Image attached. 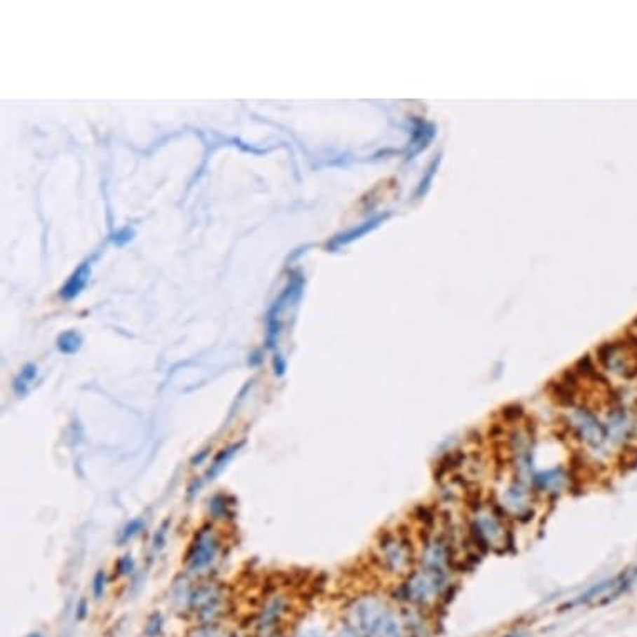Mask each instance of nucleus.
<instances>
[{"label":"nucleus","mask_w":637,"mask_h":637,"mask_svg":"<svg viewBox=\"0 0 637 637\" xmlns=\"http://www.w3.org/2000/svg\"><path fill=\"white\" fill-rule=\"evenodd\" d=\"M561 423L568 437L587 459L605 464L616 456L605 434L603 419L594 406L584 401L564 404Z\"/></svg>","instance_id":"obj_1"},{"label":"nucleus","mask_w":637,"mask_h":637,"mask_svg":"<svg viewBox=\"0 0 637 637\" xmlns=\"http://www.w3.org/2000/svg\"><path fill=\"white\" fill-rule=\"evenodd\" d=\"M345 626L359 637H407L402 609L377 594L355 597L345 610Z\"/></svg>","instance_id":"obj_2"},{"label":"nucleus","mask_w":637,"mask_h":637,"mask_svg":"<svg viewBox=\"0 0 637 637\" xmlns=\"http://www.w3.org/2000/svg\"><path fill=\"white\" fill-rule=\"evenodd\" d=\"M456 579L451 573H439L416 566L394 587L390 599L401 608H412L437 614L452 596Z\"/></svg>","instance_id":"obj_3"},{"label":"nucleus","mask_w":637,"mask_h":637,"mask_svg":"<svg viewBox=\"0 0 637 637\" xmlns=\"http://www.w3.org/2000/svg\"><path fill=\"white\" fill-rule=\"evenodd\" d=\"M511 519L492 499H476L465 512V530L476 547L495 554L506 552L512 544Z\"/></svg>","instance_id":"obj_4"},{"label":"nucleus","mask_w":637,"mask_h":637,"mask_svg":"<svg viewBox=\"0 0 637 637\" xmlns=\"http://www.w3.org/2000/svg\"><path fill=\"white\" fill-rule=\"evenodd\" d=\"M376 561L382 573L402 581L417 564V544L406 530H388L377 542Z\"/></svg>","instance_id":"obj_5"},{"label":"nucleus","mask_w":637,"mask_h":637,"mask_svg":"<svg viewBox=\"0 0 637 637\" xmlns=\"http://www.w3.org/2000/svg\"><path fill=\"white\" fill-rule=\"evenodd\" d=\"M535 494L529 482L522 481L511 472V477L500 481L495 487V494L492 500L502 509L504 514L511 521H527L530 519L535 511Z\"/></svg>","instance_id":"obj_6"},{"label":"nucleus","mask_w":637,"mask_h":637,"mask_svg":"<svg viewBox=\"0 0 637 637\" xmlns=\"http://www.w3.org/2000/svg\"><path fill=\"white\" fill-rule=\"evenodd\" d=\"M605 434L614 452H624L637 444V416L617 401H609L599 411Z\"/></svg>","instance_id":"obj_7"},{"label":"nucleus","mask_w":637,"mask_h":637,"mask_svg":"<svg viewBox=\"0 0 637 637\" xmlns=\"http://www.w3.org/2000/svg\"><path fill=\"white\" fill-rule=\"evenodd\" d=\"M629 344H621V342H610L597 350V360L604 372L629 379L632 376H637V357L632 354Z\"/></svg>","instance_id":"obj_8"},{"label":"nucleus","mask_w":637,"mask_h":637,"mask_svg":"<svg viewBox=\"0 0 637 637\" xmlns=\"http://www.w3.org/2000/svg\"><path fill=\"white\" fill-rule=\"evenodd\" d=\"M189 608L202 624H215V619L222 616L226 608L224 589L217 584H204L197 587L189 597Z\"/></svg>","instance_id":"obj_9"},{"label":"nucleus","mask_w":637,"mask_h":637,"mask_svg":"<svg viewBox=\"0 0 637 637\" xmlns=\"http://www.w3.org/2000/svg\"><path fill=\"white\" fill-rule=\"evenodd\" d=\"M219 547H221V542H219V537L215 535L212 527L205 526L200 530H197L186 556L189 573H202L205 568H209L219 554Z\"/></svg>","instance_id":"obj_10"},{"label":"nucleus","mask_w":637,"mask_h":637,"mask_svg":"<svg viewBox=\"0 0 637 637\" xmlns=\"http://www.w3.org/2000/svg\"><path fill=\"white\" fill-rule=\"evenodd\" d=\"M570 471L564 465H554L547 467L544 471H534L530 486L537 495H547V498H556V495L564 494L570 489Z\"/></svg>","instance_id":"obj_11"},{"label":"nucleus","mask_w":637,"mask_h":637,"mask_svg":"<svg viewBox=\"0 0 637 637\" xmlns=\"http://www.w3.org/2000/svg\"><path fill=\"white\" fill-rule=\"evenodd\" d=\"M401 608V605H399ZM404 622H406L407 637H434L436 636L437 614L425 612V610L401 608Z\"/></svg>","instance_id":"obj_12"},{"label":"nucleus","mask_w":637,"mask_h":637,"mask_svg":"<svg viewBox=\"0 0 637 637\" xmlns=\"http://www.w3.org/2000/svg\"><path fill=\"white\" fill-rule=\"evenodd\" d=\"M285 612V601L282 597H274V599L267 601V604L263 605L261 617L257 621L259 632H270L275 631V626L280 622Z\"/></svg>","instance_id":"obj_13"},{"label":"nucleus","mask_w":637,"mask_h":637,"mask_svg":"<svg viewBox=\"0 0 637 637\" xmlns=\"http://www.w3.org/2000/svg\"><path fill=\"white\" fill-rule=\"evenodd\" d=\"M89 278H90V266H89V262H83L82 266L78 267L76 272H74L72 278L65 282L62 291H60V297H62L64 301H74V299H76L78 294L83 291V287L87 285V280H89Z\"/></svg>","instance_id":"obj_14"},{"label":"nucleus","mask_w":637,"mask_h":637,"mask_svg":"<svg viewBox=\"0 0 637 637\" xmlns=\"http://www.w3.org/2000/svg\"><path fill=\"white\" fill-rule=\"evenodd\" d=\"M242 446H244V441L242 442H237V444H232V446L226 447V449H222L221 452H219V454L215 456V459L212 460V464H210V467H209V471H207V479H214L215 476H217V474L221 472L224 467H226L227 463H229V460L234 458L235 452H239V449Z\"/></svg>","instance_id":"obj_15"},{"label":"nucleus","mask_w":637,"mask_h":637,"mask_svg":"<svg viewBox=\"0 0 637 637\" xmlns=\"http://www.w3.org/2000/svg\"><path fill=\"white\" fill-rule=\"evenodd\" d=\"M82 336L77 331H65L59 336L57 339V349L60 350L62 354L72 355L78 352V349L82 347Z\"/></svg>","instance_id":"obj_16"},{"label":"nucleus","mask_w":637,"mask_h":637,"mask_svg":"<svg viewBox=\"0 0 637 637\" xmlns=\"http://www.w3.org/2000/svg\"><path fill=\"white\" fill-rule=\"evenodd\" d=\"M35 377H37V367H35L34 364H27V366H25L24 369H22L20 374L15 377V381H14V392H15L17 395H20V397H24V395H27V392H29V385L32 384Z\"/></svg>","instance_id":"obj_17"},{"label":"nucleus","mask_w":637,"mask_h":637,"mask_svg":"<svg viewBox=\"0 0 637 637\" xmlns=\"http://www.w3.org/2000/svg\"><path fill=\"white\" fill-rule=\"evenodd\" d=\"M187 637H232L229 632L222 627L215 626V624H202V626L196 627L189 632Z\"/></svg>","instance_id":"obj_18"},{"label":"nucleus","mask_w":637,"mask_h":637,"mask_svg":"<svg viewBox=\"0 0 637 637\" xmlns=\"http://www.w3.org/2000/svg\"><path fill=\"white\" fill-rule=\"evenodd\" d=\"M142 527H144V521L142 519L130 521L129 524H127L124 529H122L121 535H118V542H121V544L127 542V540H129L130 537H134L135 534H139L140 530H142Z\"/></svg>","instance_id":"obj_19"},{"label":"nucleus","mask_w":637,"mask_h":637,"mask_svg":"<svg viewBox=\"0 0 637 637\" xmlns=\"http://www.w3.org/2000/svg\"><path fill=\"white\" fill-rule=\"evenodd\" d=\"M105 581H107V577H105L104 570H97V574L94 575V581H92V594H94L95 599H100L104 596Z\"/></svg>","instance_id":"obj_20"},{"label":"nucleus","mask_w":637,"mask_h":637,"mask_svg":"<svg viewBox=\"0 0 637 637\" xmlns=\"http://www.w3.org/2000/svg\"><path fill=\"white\" fill-rule=\"evenodd\" d=\"M160 629H162V616L159 612H156V614H152L151 617H149V622H147V626H146V636L147 637H157L160 634Z\"/></svg>","instance_id":"obj_21"},{"label":"nucleus","mask_w":637,"mask_h":637,"mask_svg":"<svg viewBox=\"0 0 637 637\" xmlns=\"http://www.w3.org/2000/svg\"><path fill=\"white\" fill-rule=\"evenodd\" d=\"M210 512L214 514L215 517H224L227 514V504L224 500L222 495H217L210 500Z\"/></svg>","instance_id":"obj_22"},{"label":"nucleus","mask_w":637,"mask_h":637,"mask_svg":"<svg viewBox=\"0 0 637 637\" xmlns=\"http://www.w3.org/2000/svg\"><path fill=\"white\" fill-rule=\"evenodd\" d=\"M132 569H134V562H132L130 556L122 557V559L117 562V574H118V575H127V574H130V573H132Z\"/></svg>","instance_id":"obj_23"},{"label":"nucleus","mask_w":637,"mask_h":637,"mask_svg":"<svg viewBox=\"0 0 637 637\" xmlns=\"http://www.w3.org/2000/svg\"><path fill=\"white\" fill-rule=\"evenodd\" d=\"M167 526H169V522H164L160 529L156 533V535H153V547L156 549H160L162 546H164L165 535H167Z\"/></svg>","instance_id":"obj_24"},{"label":"nucleus","mask_w":637,"mask_h":637,"mask_svg":"<svg viewBox=\"0 0 637 637\" xmlns=\"http://www.w3.org/2000/svg\"><path fill=\"white\" fill-rule=\"evenodd\" d=\"M294 637H326L322 634V631L315 629V627H307V629H301L294 634Z\"/></svg>","instance_id":"obj_25"},{"label":"nucleus","mask_w":637,"mask_h":637,"mask_svg":"<svg viewBox=\"0 0 637 637\" xmlns=\"http://www.w3.org/2000/svg\"><path fill=\"white\" fill-rule=\"evenodd\" d=\"M272 366H274V372L275 376H282L285 372V360L282 355H275L274 360H272Z\"/></svg>","instance_id":"obj_26"},{"label":"nucleus","mask_w":637,"mask_h":637,"mask_svg":"<svg viewBox=\"0 0 637 637\" xmlns=\"http://www.w3.org/2000/svg\"><path fill=\"white\" fill-rule=\"evenodd\" d=\"M117 235H118V239H116V244L122 245V244H125L127 240H130V239H132V231H130V229H124V231L118 232Z\"/></svg>","instance_id":"obj_27"},{"label":"nucleus","mask_w":637,"mask_h":637,"mask_svg":"<svg viewBox=\"0 0 637 637\" xmlns=\"http://www.w3.org/2000/svg\"><path fill=\"white\" fill-rule=\"evenodd\" d=\"M85 616H87V603H85V599H82L77 605V619L78 621H82V619H85Z\"/></svg>","instance_id":"obj_28"},{"label":"nucleus","mask_w":637,"mask_h":637,"mask_svg":"<svg viewBox=\"0 0 637 637\" xmlns=\"http://www.w3.org/2000/svg\"><path fill=\"white\" fill-rule=\"evenodd\" d=\"M334 637H359V634H357V632H354L352 629H350V627L345 626V627H342V629L337 632V634L334 636Z\"/></svg>","instance_id":"obj_29"},{"label":"nucleus","mask_w":637,"mask_h":637,"mask_svg":"<svg viewBox=\"0 0 637 637\" xmlns=\"http://www.w3.org/2000/svg\"><path fill=\"white\" fill-rule=\"evenodd\" d=\"M257 637H280V634L278 632V634H275V631H270V632H259V636Z\"/></svg>","instance_id":"obj_30"},{"label":"nucleus","mask_w":637,"mask_h":637,"mask_svg":"<svg viewBox=\"0 0 637 637\" xmlns=\"http://www.w3.org/2000/svg\"><path fill=\"white\" fill-rule=\"evenodd\" d=\"M500 637H524L521 634V632H511V634H504V636H500Z\"/></svg>","instance_id":"obj_31"},{"label":"nucleus","mask_w":637,"mask_h":637,"mask_svg":"<svg viewBox=\"0 0 637 637\" xmlns=\"http://www.w3.org/2000/svg\"><path fill=\"white\" fill-rule=\"evenodd\" d=\"M29 637H43L42 634H39V632H34V634H30Z\"/></svg>","instance_id":"obj_32"}]
</instances>
